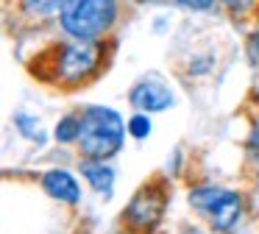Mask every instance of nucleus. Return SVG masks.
<instances>
[{"label":"nucleus","mask_w":259,"mask_h":234,"mask_svg":"<svg viewBox=\"0 0 259 234\" xmlns=\"http://www.w3.org/2000/svg\"><path fill=\"white\" fill-rule=\"evenodd\" d=\"M123 145V120L114 109L106 106H90L81 114L78 148L90 159H106L117 153Z\"/></svg>","instance_id":"f257e3e1"},{"label":"nucleus","mask_w":259,"mask_h":234,"mask_svg":"<svg viewBox=\"0 0 259 234\" xmlns=\"http://www.w3.org/2000/svg\"><path fill=\"white\" fill-rule=\"evenodd\" d=\"M117 17L114 0H64L62 6V25L75 39H95L112 28Z\"/></svg>","instance_id":"f03ea898"},{"label":"nucleus","mask_w":259,"mask_h":234,"mask_svg":"<svg viewBox=\"0 0 259 234\" xmlns=\"http://www.w3.org/2000/svg\"><path fill=\"white\" fill-rule=\"evenodd\" d=\"M190 204L192 209H198L214 228L226 231L237 223L240 217V195L231 192V189H223V187H198L190 192Z\"/></svg>","instance_id":"7ed1b4c3"},{"label":"nucleus","mask_w":259,"mask_h":234,"mask_svg":"<svg viewBox=\"0 0 259 234\" xmlns=\"http://www.w3.org/2000/svg\"><path fill=\"white\" fill-rule=\"evenodd\" d=\"M164 204H167V189L156 181L145 184V187L131 198L128 209H125V220H128V226L137 228V231H148V228H153L159 223V217H162V212H164Z\"/></svg>","instance_id":"20e7f679"},{"label":"nucleus","mask_w":259,"mask_h":234,"mask_svg":"<svg viewBox=\"0 0 259 234\" xmlns=\"http://www.w3.org/2000/svg\"><path fill=\"white\" fill-rule=\"evenodd\" d=\"M59 64H56V72L62 81H81L84 75H90L98 64V48L90 45L87 39H81L78 45H64L59 48Z\"/></svg>","instance_id":"39448f33"},{"label":"nucleus","mask_w":259,"mask_h":234,"mask_svg":"<svg viewBox=\"0 0 259 234\" xmlns=\"http://www.w3.org/2000/svg\"><path fill=\"white\" fill-rule=\"evenodd\" d=\"M131 103L142 111H162L173 103V92L156 78H145L131 89Z\"/></svg>","instance_id":"423d86ee"},{"label":"nucleus","mask_w":259,"mask_h":234,"mask_svg":"<svg viewBox=\"0 0 259 234\" xmlns=\"http://www.w3.org/2000/svg\"><path fill=\"white\" fill-rule=\"evenodd\" d=\"M42 187H45V192L51 195V198H59V201H64V204H78V198H81L78 181L64 170L45 173V176H42Z\"/></svg>","instance_id":"0eeeda50"},{"label":"nucleus","mask_w":259,"mask_h":234,"mask_svg":"<svg viewBox=\"0 0 259 234\" xmlns=\"http://www.w3.org/2000/svg\"><path fill=\"white\" fill-rule=\"evenodd\" d=\"M81 173H84L87 181H90L101 195L112 192V184H114V170H112V167L95 165V162H84V165H81Z\"/></svg>","instance_id":"6e6552de"},{"label":"nucleus","mask_w":259,"mask_h":234,"mask_svg":"<svg viewBox=\"0 0 259 234\" xmlns=\"http://www.w3.org/2000/svg\"><path fill=\"white\" fill-rule=\"evenodd\" d=\"M78 131H81V117H64L56 126V139L59 142H73V139H78Z\"/></svg>","instance_id":"1a4fd4ad"},{"label":"nucleus","mask_w":259,"mask_h":234,"mask_svg":"<svg viewBox=\"0 0 259 234\" xmlns=\"http://www.w3.org/2000/svg\"><path fill=\"white\" fill-rule=\"evenodd\" d=\"M64 0H25V11L28 14H39V17H48V14H56L62 11Z\"/></svg>","instance_id":"9d476101"},{"label":"nucleus","mask_w":259,"mask_h":234,"mask_svg":"<svg viewBox=\"0 0 259 234\" xmlns=\"http://www.w3.org/2000/svg\"><path fill=\"white\" fill-rule=\"evenodd\" d=\"M128 131H131V137H137V139H145L148 134H151V120H148L145 114H137V117H131V120H128Z\"/></svg>","instance_id":"9b49d317"},{"label":"nucleus","mask_w":259,"mask_h":234,"mask_svg":"<svg viewBox=\"0 0 259 234\" xmlns=\"http://www.w3.org/2000/svg\"><path fill=\"white\" fill-rule=\"evenodd\" d=\"M179 3L187 6V9H192V11H206L214 0H179Z\"/></svg>","instance_id":"f8f14e48"},{"label":"nucleus","mask_w":259,"mask_h":234,"mask_svg":"<svg viewBox=\"0 0 259 234\" xmlns=\"http://www.w3.org/2000/svg\"><path fill=\"white\" fill-rule=\"evenodd\" d=\"M226 6H231V9H245L248 3H251V0H223Z\"/></svg>","instance_id":"ddd939ff"},{"label":"nucleus","mask_w":259,"mask_h":234,"mask_svg":"<svg viewBox=\"0 0 259 234\" xmlns=\"http://www.w3.org/2000/svg\"><path fill=\"white\" fill-rule=\"evenodd\" d=\"M251 148H253V150L259 148V126L253 128V137H251Z\"/></svg>","instance_id":"4468645a"}]
</instances>
